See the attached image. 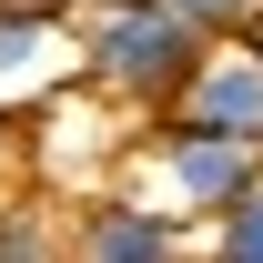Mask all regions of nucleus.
<instances>
[{
    "instance_id": "nucleus-1",
    "label": "nucleus",
    "mask_w": 263,
    "mask_h": 263,
    "mask_svg": "<svg viewBox=\"0 0 263 263\" xmlns=\"http://www.w3.org/2000/svg\"><path fill=\"white\" fill-rule=\"evenodd\" d=\"M213 41L172 10V0H91L81 10V101L122 111V122H172Z\"/></svg>"
},
{
    "instance_id": "nucleus-2",
    "label": "nucleus",
    "mask_w": 263,
    "mask_h": 263,
    "mask_svg": "<svg viewBox=\"0 0 263 263\" xmlns=\"http://www.w3.org/2000/svg\"><path fill=\"white\" fill-rule=\"evenodd\" d=\"M253 182H263L253 152H233V142H213L193 122H152V132H132V152H122V193L162 202L172 223H193V233H213Z\"/></svg>"
},
{
    "instance_id": "nucleus-3",
    "label": "nucleus",
    "mask_w": 263,
    "mask_h": 263,
    "mask_svg": "<svg viewBox=\"0 0 263 263\" xmlns=\"http://www.w3.org/2000/svg\"><path fill=\"white\" fill-rule=\"evenodd\" d=\"M81 91V10L61 0H0V122L61 111Z\"/></svg>"
},
{
    "instance_id": "nucleus-4",
    "label": "nucleus",
    "mask_w": 263,
    "mask_h": 263,
    "mask_svg": "<svg viewBox=\"0 0 263 263\" xmlns=\"http://www.w3.org/2000/svg\"><path fill=\"white\" fill-rule=\"evenodd\" d=\"M61 243L71 263H202V233L193 223H172L162 202H142V193H91V202H71L61 213Z\"/></svg>"
},
{
    "instance_id": "nucleus-5",
    "label": "nucleus",
    "mask_w": 263,
    "mask_h": 263,
    "mask_svg": "<svg viewBox=\"0 0 263 263\" xmlns=\"http://www.w3.org/2000/svg\"><path fill=\"white\" fill-rule=\"evenodd\" d=\"M172 122H193V132H213V142H233V152L263 162V41H223L193 71V91H182Z\"/></svg>"
},
{
    "instance_id": "nucleus-6",
    "label": "nucleus",
    "mask_w": 263,
    "mask_h": 263,
    "mask_svg": "<svg viewBox=\"0 0 263 263\" xmlns=\"http://www.w3.org/2000/svg\"><path fill=\"white\" fill-rule=\"evenodd\" d=\"M0 263H71L61 202H41V193H10V202H0Z\"/></svg>"
},
{
    "instance_id": "nucleus-7",
    "label": "nucleus",
    "mask_w": 263,
    "mask_h": 263,
    "mask_svg": "<svg viewBox=\"0 0 263 263\" xmlns=\"http://www.w3.org/2000/svg\"><path fill=\"white\" fill-rule=\"evenodd\" d=\"M202 263H263V182L233 202L213 233H202Z\"/></svg>"
},
{
    "instance_id": "nucleus-8",
    "label": "nucleus",
    "mask_w": 263,
    "mask_h": 263,
    "mask_svg": "<svg viewBox=\"0 0 263 263\" xmlns=\"http://www.w3.org/2000/svg\"><path fill=\"white\" fill-rule=\"evenodd\" d=\"M172 10H182L213 51H223V41H263V0H172Z\"/></svg>"
}]
</instances>
